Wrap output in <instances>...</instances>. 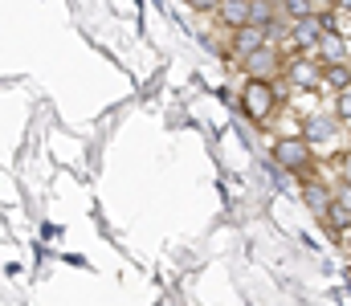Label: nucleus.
Returning a JSON list of instances; mask_svg holds the SVG:
<instances>
[{
	"instance_id": "nucleus-12",
	"label": "nucleus",
	"mask_w": 351,
	"mask_h": 306,
	"mask_svg": "<svg viewBox=\"0 0 351 306\" xmlns=\"http://www.w3.org/2000/svg\"><path fill=\"white\" fill-rule=\"evenodd\" d=\"M306 204H311V208H327V192H323L319 184H311V188H306Z\"/></svg>"
},
{
	"instance_id": "nucleus-17",
	"label": "nucleus",
	"mask_w": 351,
	"mask_h": 306,
	"mask_svg": "<svg viewBox=\"0 0 351 306\" xmlns=\"http://www.w3.org/2000/svg\"><path fill=\"white\" fill-rule=\"evenodd\" d=\"M343 180L351 184V155H343Z\"/></svg>"
},
{
	"instance_id": "nucleus-7",
	"label": "nucleus",
	"mask_w": 351,
	"mask_h": 306,
	"mask_svg": "<svg viewBox=\"0 0 351 306\" xmlns=\"http://www.w3.org/2000/svg\"><path fill=\"white\" fill-rule=\"evenodd\" d=\"M323 58L327 62H343V37H335V33H323Z\"/></svg>"
},
{
	"instance_id": "nucleus-1",
	"label": "nucleus",
	"mask_w": 351,
	"mask_h": 306,
	"mask_svg": "<svg viewBox=\"0 0 351 306\" xmlns=\"http://www.w3.org/2000/svg\"><path fill=\"white\" fill-rule=\"evenodd\" d=\"M274 160H278L282 168L298 172V168H306V164H311V151H306V143H302V139H278V143H274Z\"/></svg>"
},
{
	"instance_id": "nucleus-6",
	"label": "nucleus",
	"mask_w": 351,
	"mask_h": 306,
	"mask_svg": "<svg viewBox=\"0 0 351 306\" xmlns=\"http://www.w3.org/2000/svg\"><path fill=\"white\" fill-rule=\"evenodd\" d=\"M290 82H294V86H315V82H319V70H315L311 62H294V66H290Z\"/></svg>"
},
{
	"instance_id": "nucleus-18",
	"label": "nucleus",
	"mask_w": 351,
	"mask_h": 306,
	"mask_svg": "<svg viewBox=\"0 0 351 306\" xmlns=\"http://www.w3.org/2000/svg\"><path fill=\"white\" fill-rule=\"evenodd\" d=\"M339 4H343V8H351V0H339Z\"/></svg>"
},
{
	"instance_id": "nucleus-13",
	"label": "nucleus",
	"mask_w": 351,
	"mask_h": 306,
	"mask_svg": "<svg viewBox=\"0 0 351 306\" xmlns=\"http://www.w3.org/2000/svg\"><path fill=\"white\" fill-rule=\"evenodd\" d=\"M339 114H343V118H351V86H343V90H339Z\"/></svg>"
},
{
	"instance_id": "nucleus-8",
	"label": "nucleus",
	"mask_w": 351,
	"mask_h": 306,
	"mask_svg": "<svg viewBox=\"0 0 351 306\" xmlns=\"http://www.w3.org/2000/svg\"><path fill=\"white\" fill-rule=\"evenodd\" d=\"M245 66H250L254 74H265V70L274 66V53H269V49H258V53H250V62H245Z\"/></svg>"
},
{
	"instance_id": "nucleus-9",
	"label": "nucleus",
	"mask_w": 351,
	"mask_h": 306,
	"mask_svg": "<svg viewBox=\"0 0 351 306\" xmlns=\"http://www.w3.org/2000/svg\"><path fill=\"white\" fill-rule=\"evenodd\" d=\"M306 131H311L315 139H327V135H331V118H311V123H306Z\"/></svg>"
},
{
	"instance_id": "nucleus-10",
	"label": "nucleus",
	"mask_w": 351,
	"mask_h": 306,
	"mask_svg": "<svg viewBox=\"0 0 351 306\" xmlns=\"http://www.w3.org/2000/svg\"><path fill=\"white\" fill-rule=\"evenodd\" d=\"M286 12L298 16V21H306L311 16V0H286Z\"/></svg>"
},
{
	"instance_id": "nucleus-15",
	"label": "nucleus",
	"mask_w": 351,
	"mask_h": 306,
	"mask_svg": "<svg viewBox=\"0 0 351 306\" xmlns=\"http://www.w3.org/2000/svg\"><path fill=\"white\" fill-rule=\"evenodd\" d=\"M192 8H213V4H221V0H188Z\"/></svg>"
},
{
	"instance_id": "nucleus-4",
	"label": "nucleus",
	"mask_w": 351,
	"mask_h": 306,
	"mask_svg": "<svg viewBox=\"0 0 351 306\" xmlns=\"http://www.w3.org/2000/svg\"><path fill=\"white\" fill-rule=\"evenodd\" d=\"M323 29H327V25H323L319 16H306V21H298V33H294V37H298L302 45H315V41H323Z\"/></svg>"
},
{
	"instance_id": "nucleus-3",
	"label": "nucleus",
	"mask_w": 351,
	"mask_h": 306,
	"mask_svg": "<svg viewBox=\"0 0 351 306\" xmlns=\"http://www.w3.org/2000/svg\"><path fill=\"white\" fill-rule=\"evenodd\" d=\"M221 16L233 29H245L254 21V0H221Z\"/></svg>"
},
{
	"instance_id": "nucleus-2",
	"label": "nucleus",
	"mask_w": 351,
	"mask_h": 306,
	"mask_svg": "<svg viewBox=\"0 0 351 306\" xmlns=\"http://www.w3.org/2000/svg\"><path fill=\"white\" fill-rule=\"evenodd\" d=\"M269 106H274V90H269L265 82H250V86H245V110H250L254 118H265Z\"/></svg>"
},
{
	"instance_id": "nucleus-5",
	"label": "nucleus",
	"mask_w": 351,
	"mask_h": 306,
	"mask_svg": "<svg viewBox=\"0 0 351 306\" xmlns=\"http://www.w3.org/2000/svg\"><path fill=\"white\" fill-rule=\"evenodd\" d=\"M237 49H241L245 58L258 53V49H262V29H258V25H245V29L237 33Z\"/></svg>"
},
{
	"instance_id": "nucleus-14",
	"label": "nucleus",
	"mask_w": 351,
	"mask_h": 306,
	"mask_svg": "<svg viewBox=\"0 0 351 306\" xmlns=\"http://www.w3.org/2000/svg\"><path fill=\"white\" fill-rule=\"evenodd\" d=\"M254 21H258V25L269 21V4H265V0H254Z\"/></svg>"
},
{
	"instance_id": "nucleus-11",
	"label": "nucleus",
	"mask_w": 351,
	"mask_h": 306,
	"mask_svg": "<svg viewBox=\"0 0 351 306\" xmlns=\"http://www.w3.org/2000/svg\"><path fill=\"white\" fill-rule=\"evenodd\" d=\"M327 78H331L339 90H343V86H351V70H348V66H331V74H327Z\"/></svg>"
},
{
	"instance_id": "nucleus-16",
	"label": "nucleus",
	"mask_w": 351,
	"mask_h": 306,
	"mask_svg": "<svg viewBox=\"0 0 351 306\" xmlns=\"http://www.w3.org/2000/svg\"><path fill=\"white\" fill-rule=\"evenodd\" d=\"M339 204H343V208H348V212H351V184H348V188H343V196H339Z\"/></svg>"
}]
</instances>
